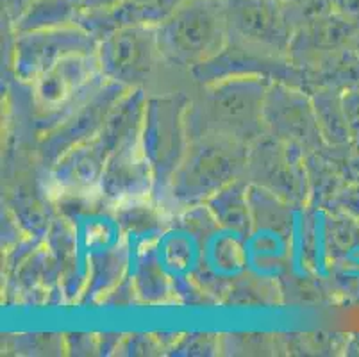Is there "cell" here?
<instances>
[{"instance_id": "10", "label": "cell", "mask_w": 359, "mask_h": 357, "mask_svg": "<svg viewBox=\"0 0 359 357\" xmlns=\"http://www.w3.org/2000/svg\"><path fill=\"white\" fill-rule=\"evenodd\" d=\"M355 43H358V48H359V34H358V38H355Z\"/></svg>"}, {"instance_id": "3", "label": "cell", "mask_w": 359, "mask_h": 357, "mask_svg": "<svg viewBox=\"0 0 359 357\" xmlns=\"http://www.w3.org/2000/svg\"><path fill=\"white\" fill-rule=\"evenodd\" d=\"M90 36L81 25L22 32L16 43L20 55L18 68L24 75H43L67 55L91 50L93 39Z\"/></svg>"}, {"instance_id": "2", "label": "cell", "mask_w": 359, "mask_h": 357, "mask_svg": "<svg viewBox=\"0 0 359 357\" xmlns=\"http://www.w3.org/2000/svg\"><path fill=\"white\" fill-rule=\"evenodd\" d=\"M306 6L285 0H225L229 39L252 47H283Z\"/></svg>"}, {"instance_id": "6", "label": "cell", "mask_w": 359, "mask_h": 357, "mask_svg": "<svg viewBox=\"0 0 359 357\" xmlns=\"http://www.w3.org/2000/svg\"><path fill=\"white\" fill-rule=\"evenodd\" d=\"M81 11L74 0H34L20 16L18 31H43V29L68 27V25H79Z\"/></svg>"}, {"instance_id": "11", "label": "cell", "mask_w": 359, "mask_h": 357, "mask_svg": "<svg viewBox=\"0 0 359 357\" xmlns=\"http://www.w3.org/2000/svg\"><path fill=\"white\" fill-rule=\"evenodd\" d=\"M74 2H75V4H77V2H79V0H74Z\"/></svg>"}, {"instance_id": "9", "label": "cell", "mask_w": 359, "mask_h": 357, "mask_svg": "<svg viewBox=\"0 0 359 357\" xmlns=\"http://www.w3.org/2000/svg\"><path fill=\"white\" fill-rule=\"evenodd\" d=\"M285 2H292V4H299V6H309L313 2H318V0H285Z\"/></svg>"}, {"instance_id": "1", "label": "cell", "mask_w": 359, "mask_h": 357, "mask_svg": "<svg viewBox=\"0 0 359 357\" xmlns=\"http://www.w3.org/2000/svg\"><path fill=\"white\" fill-rule=\"evenodd\" d=\"M158 31L159 50L181 61H201L222 50L229 39L225 0H186Z\"/></svg>"}, {"instance_id": "5", "label": "cell", "mask_w": 359, "mask_h": 357, "mask_svg": "<svg viewBox=\"0 0 359 357\" xmlns=\"http://www.w3.org/2000/svg\"><path fill=\"white\" fill-rule=\"evenodd\" d=\"M86 59L83 54L67 55L55 63L50 70L40 75L38 81V97L45 104H60L70 95L74 88L86 81Z\"/></svg>"}, {"instance_id": "4", "label": "cell", "mask_w": 359, "mask_h": 357, "mask_svg": "<svg viewBox=\"0 0 359 357\" xmlns=\"http://www.w3.org/2000/svg\"><path fill=\"white\" fill-rule=\"evenodd\" d=\"M154 50H159L156 25H127L104 36L102 67L113 77L135 81L149 72Z\"/></svg>"}, {"instance_id": "7", "label": "cell", "mask_w": 359, "mask_h": 357, "mask_svg": "<svg viewBox=\"0 0 359 357\" xmlns=\"http://www.w3.org/2000/svg\"><path fill=\"white\" fill-rule=\"evenodd\" d=\"M325 6L359 34V0H325Z\"/></svg>"}, {"instance_id": "8", "label": "cell", "mask_w": 359, "mask_h": 357, "mask_svg": "<svg viewBox=\"0 0 359 357\" xmlns=\"http://www.w3.org/2000/svg\"><path fill=\"white\" fill-rule=\"evenodd\" d=\"M31 2H34V0H4L6 9H8L9 15H13L15 18H18V16H20V13L24 11V9L27 8Z\"/></svg>"}]
</instances>
